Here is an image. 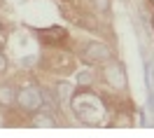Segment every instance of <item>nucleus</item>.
<instances>
[{
	"mask_svg": "<svg viewBox=\"0 0 154 138\" xmlns=\"http://www.w3.org/2000/svg\"><path fill=\"white\" fill-rule=\"evenodd\" d=\"M70 108L87 127H98L103 122V115H105V105L98 101L94 91H89V87H82L79 91H75L70 96Z\"/></svg>",
	"mask_w": 154,
	"mask_h": 138,
	"instance_id": "obj_1",
	"label": "nucleus"
},
{
	"mask_svg": "<svg viewBox=\"0 0 154 138\" xmlns=\"http://www.w3.org/2000/svg\"><path fill=\"white\" fill-rule=\"evenodd\" d=\"M79 59L84 61L87 66H103L110 59H115V52L103 40H89L87 45L82 47V52H79Z\"/></svg>",
	"mask_w": 154,
	"mask_h": 138,
	"instance_id": "obj_2",
	"label": "nucleus"
},
{
	"mask_svg": "<svg viewBox=\"0 0 154 138\" xmlns=\"http://www.w3.org/2000/svg\"><path fill=\"white\" fill-rule=\"evenodd\" d=\"M42 101H45V89H40L38 84H26L17 94V105L28 115H35L42 110Z\"/></svg>",
	"mask_w": 154,
	"mask_h": 138,
	"instance_id": "obj_3",
	"label": "nucleus"
},
{
	"mask_svg": "<svg viewBox=\"0 0 154 138\" xmlns=\"http://www.w3.org/2000/svg\"><path fill=\"white\" fill-rule=\"evenodd\" d=\"M100 75H103V80H105L112 89H117V91H126V87H128L126 68H124V63L117 61V59H110L107 63H103Z\"/></svg>",
	"mask_w": 154,
	"mask_h": 138,
	"instance_id": "obj_4",
	"label": "nucleus"
},
{
	"mask_svg": "<svg viewBox=\"0 0 154 138\" xmlns=\"http://www.w3.org/2000/svg\"><path fill=\"white\" fill-rule=\"evenodd\" d=\"M38 33V38L42 45H63L68 40V33L66 28H61V26H49L45 30H35Z\"/></svg>",
	"mask_w": 154,
	"mask_h": 138,
	"instance_id": "obj_5",
	"label": "nucleus"
},
{
	"mask_svg": "<svg viewBox=\"0 0 154 138\" xmlns=\"http://www.w3.org/2000/svg\"><path fill=\"white\" fill-rule=\"evenodd\" d=\"M17 94H19V89H14L12 84H0V108L17 105Z\"/></svg>",
	"mask_w": 154,
	"mask_h": 138,
	"instance_id": "obj_6",
	"label": "nucleus"
},
{
	"mask_svg": "<svg viewBox=\"0 0 154 138\" xmlns=\"http://www.w3.org/2000/svg\"><path fill=\"white\" fill-rule=\"evenodd\" d=\"M72 94H75V91H72V84H70V82L63 80V82H58V84H56V99L58 101H70Z\"/></svg>",
	"mask_w": 154,
	"mask_h": 138,
	"instance_id": "obj_7",
	"label": "nucleus"
},
{
	"mask_svg": "<svg viewBox=\"0 0 154 138\" xmlns=\"http://www.w3.org/2000/svg\"><path fill=\"white\" fill-rule=\"evenodd\" d=\"M56 122L51 119V115H47V112H35L33 115V127H54Z\"/></svg>",
	"mask_w": 154,
	"mask_h": 138,
	"instance_id": "obj_8",
	"label": "nucleus"
},
{
	"mask_svg": "<svg viewBox=\"0 0 154 138\" xmlns=\"http://www.w3.org/2000/svg\"><path fill=\"white\" fill-rule=\"evenodd\" d=\"M89 2H91V10L98 14H107L112 10V0H89Z\"/></svg>",
	"mask_w": 154,
	"mask_h": 138,
	"instance_id": "obj_9",
	"label": "nucleus"
},
{
	"mask_svg": "<svg viewBox=\"0 0 154 138\" xmlns=\"http://www.w3.org/2000/svg\"><path fill=\"white\" fill-rule=\"evenodd\" d=\"M91 82H94V73H91L89 68L77 73V84H79V87H89Z\"/></svg>",
	"mask_w": 154,
	"mask_h": 138,
	"instance_id": "obj_10",
	"label": "nucleus"
},
{
	"mask_svg": "<svg viewBox=\"0 0 154 138\" xmlns=\"http://www.w3.org/2000/svg\"><path fill=\"white\" fill-rule=\"evenodd\" d=\"M19 63H21V68H30V66L35 63V56H33V54H28V56H23Z\"/></svg>",
	"mask_w": 154,
	"mask_h": 138,
	"instance_id": "obj_11",
	"label": "nucleus"
},
{
	"mask_svg": "<svg viewBox=\"0 0 154 138\" xmlns=\"http://www.w3.org/2000/svg\"><path fill=\"white\" fill-rule=\"evenodd\" d=\"M7 66H10V61H7V56H5L2 52H0V75H2L5 70H7Z\"/></svg>",
	"mask_w": 154,
	"mask_h": 138,
	"instance_id": "obj_12",
	"label": "nucleus"
},
{
	"mask_svg": "<svg viewBox=\"0 0 154 138\" xmlns=\"http://www.w3.org/2000/svg\"><path fill=\"white\" fill-rule=\"evenodd\" d=\"M149 110H152V112H154V91H152V94H149Z\"/></svg>",
	"mask_w": 154,
	"mask_h": 138,
	"instance_id": "obj_13",
	"label": "nucleus"
},
{
	"mask_svg": "<svg viewBox=\"0 0 154 138\" xmlns=\"http://www.w3.org/2000/svg\"><path fill=\"white\" fill-rule=\"evenodd\" d=\"M152 26H154V14H152Z\"/></svg>",
	"mask_w": 154,
	"mask_h": 138,
	"instance_id": "obj_14",
	"label": "nucleus"
},
{
	"mask_svg": "<svg viewBox=\"0 0 154 138\" xmlns=\"http://www.w3.org/2000/svg\"><path fill=\"white\" fill-rule=\"evenodd\" d=\"M149 2H154V0H149Z\"/></svg>",
	"mask_w": 154,
	"mask_h": 138,
	"instance_id": "obj_15",
	"label": "nucleus"
}]
</instances>
